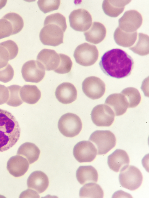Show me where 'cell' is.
<instances>
[{"instance_id": "1", "label": "cell", "mask_w": 149, "mask_h": 198, "mask_svg": "<svg viewBox=\"0 0 149 198\" xmlns=\"http://www.w3.org/2000/svg\"><path fill=\"white\" fill-rule=\"evenodd\" d=\"M133 59L120 49L109 50L104 53L99 63L103 72L107 76L117 79L128 77L134 67Z\"/></svg>"}, {"instance_id": "2", "label": "cell", "mask_w": 149, "mask_h": 198, "mask_svg": "<svg viewBox=\"0 0 149 198\" xmlns=\"http://www.w3.org/2000/svg\"><path fill=\"white\" fill-rule=\"evenodd\" d=\"M20 133L19 124L14 116L0 109V152L13 146L19 140Z\"/></svg>"}, {"instance_id": "3", "label": "cell", "mask_w": 149, "mask_h": 198, "mask_svg": "<svg viewBox=\"0 0 149 198\" xmlns=\"http://www.w3.org/2000/svg\"><path fill=\"white\" fill-rule=\"evenodd\" d=\"M66 29L55 23L44 21L39 34L40 41L44 45L58 46L63 43V34Z\"/></svg>"}, {"instance_id": "4", "label": "cell", "mask_w": 149, "mask_h": 198, "mask_svg": "<svg viewBox=\"0 0 149 198\" xmlns=\"http://www.w3.org/2000/svg\"><path fill=\"white\" fill-rule=\"evenodd\" d=\"M89 141L93 143L98 155L104 154L114 147L116 143L114 134L109 130H96L91 135Z\"/></svg>"}, {"instance_id": "5", "label": "cell", "mask_w": 149, "mask_h": 198, "mask_svg": "<svg viewBox=\"0 0 149 198\" xmlns=\"http://www.w3.org/2000/svg\"><path fill=\"white\" fill-rule=\"evenodd\" d=\"M58 127L59 131L63 135L67 137H73L78 135L81 131L82 123L77 115L68 113L60 118Z\"/></svg>"}, {"instance_id": "6", "label": "cell", "mask_w": 149, "mask_h": 198, "mask_svg": "<svg viewBox=\"0 0 149 198\" xmlns=\"http://www.w3.org/2000/svg\"><path fill=\"white\" fill-rule=\"evenodd\" d=\"M119 180L122 187L130 190H134L141 185L143 176L138 168L128 165L120 171Z\"/></svg>"}, {"instance_id": "7", "label": "cell", "mask_w": 149, "mask_h": 198, "mask_svg": "<svg viewBox=\"0 0 149 198\" xmlns=\"http://www.w3.org/2000/svg\"><path fill=\"white\" fill-rule=\"evenodd\" d=\"M76 62L85 66H91L97 60L99 52L96 46L87 43L78 45L73 54Z\"/></svg>"}, {"instance_id": "8", "label": "cell", "mask_w": 149, "mask_h": 198, "mask_svg": "<svg viewBox=\"0 0 149 198\" xmlns=\"http://www.w3.org/2000/svg\"><path fill=\"white\" fill-rule=\"evenodd\" d=\"M91 120L96 126L109 127L114 121L115 114L111 108L104 104L95 106L91 113Z\"/></svg>"}, {"instance_id": "9", "label": "cell", "mask_w": 149, "mask_h": 198, "mask_svg": "<svg viewBox=\"0 0 149 198\" xmlns=\"http://www.w3.org/2000/svg\"><path fill=\"white\" fill-rule=\"evenodd\" d=\"M82 86L84 94L92 100L101 98L105 91L104 83L100 78L95 76L86 78L82 82Z\"/></svg>"}, {"instance_id": "10", "label": "cell", "mask_w": 149, "mask_h": 198, "mask_svg": "<svg viewBox=\"0 0 149 198\" xmlns=\"http://www.w3.org/2000/svg\"><path fill=\"white\" fill-rule=\"evenodd\" d=\"M70 26L74 30L79 32L87 30L92 24L91 15L83 9L75 10L69 16Z\"/></svg>"}, {"instance_id": "11", "label": "cell", "mask_w": 149, "mask_h": 198, "mask_svg": "<svg viewBox=\"0 0 149 198\" xmlns=\"http://www.w3.org/2000/svg\"><path fill=\"white\" fill-rule=\"evenodd\" d=\"M21 73L25 81L36 83L42 80L45 74V70L42 65L38 61L33 60L24 63Z\"/></svg>"}, {"instance_id": "12", "label": "cell", "mask_w": 149, "mask_h": 198, "mask_svg": "<svg viewBox=\"0 0 149 198\" xmlns=\"http://www.w3.org/2000/svg\"><path fill=\"white\" fill-rule=\"evenodd\" d=\"M73 153L74 158L79 162H90L95 158L97 150L92 142L89 141H83L75 145Z\"/></svg>"}, {"instance_id": "13", "label": "cell", "mask_w": 149, "mask_h": 198, "mask_svg": "<svg viewBox=\"0 0 149 198\" xmlns=\"http://www.w3.org/2000/svg\"><path fill=\"white\" fill-rule=\"evenodd\" d=\"M142 21L141 15L138 12L135 10H128L118 19V27L125 32L132 33L141 26Z\"/></svg>"}, {"instance_id": "14", "label": "cell", "mask_w": 149, "mask_h": 198, "mask_svg": "<svg viewBox=\"0 0 149 198\" xmlns=\"http://www.w3.org/2000/svg\"><path fill=\"white\" fill-rule=\"evenodd\" d=\"M37 61L42 65L45 70L49 71L57 68L60 59L59 54L54 50L43 49L38 54Z\"/></svg>"}, {"instance_id": "15", "label": "cell", "mask_w": 149, "mask_h": 198, "mask_svg": "<svg viewBox=\"0 0 149 198\" xmlns=\"http://www.w3.org/2000/svg\"><path fill=\"white\" fill-rule=\"evenodd\" d=\"M55 95L56 98L63 104L70 103L77 98V92L74 86L68 82H63L56 88Z\"/></svg>"}, {"instance_id": "16", "label": "cell", "mask_w": 149, "mask_h": 198, "mask_svg": "<svg viewBox=\"0 0 149 198\" xmlns=\"http://www.w3.org/2000/svg\"><path fill=\"white\" fill-rule=\"evenodd\" d=\"M29 163L26 158L16 155L11 157L7 163V169L9 173L15 177L23 175L27 171Z\"/></svg>"}, {"instance_id": "17", "label": "cell", "mask_w": 149, "mask_h": 198, "mask_svg": "<svg viewBox=\"0 0 149 198\" xmlns=\"http://www.w3.org/2000/svg\"><path fill=\"white\" fill-rule=\"evenodd\" d=\"M130 159L128 154L124 150L117 149L108 156L107 163L110 168L118 172L129 165Z\"/></svg>"}, {"instance_id": "18", "label": "cell", "mask_w": 149, "mask_h": 198, "mask_svg": "<svg viewBox=\"0 0 149 198\" xmlns=\"http://www.w3.org/2000/svg\"><path fill=\"white\" fill-rule=\"evenodd\" d=\"M104 103L111 108L115 115L117 116L124 114L129 106L125 96L121 93L110 95L106 99Z\"/></svg>"}, {"instance_id": "19", "label": "cell", "mask_w": 149, "mask_h": 198, "mask_svg": "<svg viewBox=\"0 0 149 198\" xmlns=\"http://www.w3.org/2000/svg\"><path fill=\"white\" fill-rule=\"evenodd\" d=\"M27 184L28 188L41 193L48 188L49 181L47 176L44 172L36 171L33 172L29 177Z\"/></svg>"}, {"instance_id": "20", "label": "cell", "mask_w": 149, "mask_h": 198, "mask_svg": "<svg viewBox=\"0 0 149 198\" xmlns=\"http://www.w3.org/2000/svg\"><path fill=\"white\" fill-rule=\"evenodd\" d=\"M90 29L84 34L85 40L87 42L94 44H97L102 42L105 37L106 29L102 23L94 22Z\"/></svg>"}, {"instance_id": "21", "label": "cell", "mask_w": 149, "mask_h": 198, "mask_svg": "<svg viewBox=\"0 0 149 198\" xmlns=\"http://www.w3.org/2000/svg\"><path fill=\"white\" fill-rule=\"evenodd\" d=\"M76 177L79 183L84 185L97 182L98 174L96 169L91 165L80 166L77 170Z\"/></svg>"}, {"instance_id": "22", "label": "cell", "mask_w": 149, "mask_h": 198, "mask_svg": "<svg viewBox=\"0 0 149 198\" xmlns=\"http://www.w3.org/2000/svg\"><path fill=\"white\" fill-rule=\"evenodd\" d=\"M130 0H104L102 7L104 13L107 16L116 17L123 11L125 6Z\"/></svg>"}, {"instance_id": "23", "label": "cell", "mask_w": 149, "mask_h": 198, "mask_svg": "<svg viewBox=\"0 0 149 198\" xmlns=\"http://www.w3.org/2000/svg\"><path fill=\"white\" fill-rule=\"evenodd\" d=\"M40 151L34 144L25 142L21 145L18 148L17 154L24 157L29 164L36 161L39 158Z\"/></svg>"}, {"instance_id": "24", "label": "cell", "mask_w": 149, "mask_h": 198, "mask_svg": "<svg viewBox=\"0 0 149 198\" xmlns=\"http://www.w3.org/2000/svg\"><path fill=\"white\" fill-rule=\"evenodd\" d=\"M19 94L22 100L29 104L37 103L41 96L40 90L35 85H24L20 89Z\"/></svg>"}, {"instance_id": "25", "label": "cell", "mask_w": 149, "mask_h": 198, "mask_svg": "<svg viewBox=\"0 0 149 198\" xmlns=\"http://www.w3.org/2000/svg\"><path fill=\"white\" fill-rule=\"evenodd\" d=\"M137 36L136 31L128 33L122 30L118 26L113 34V38L116 43L124 47L132 46L136 42Z\"/></svg>"}, {"instance_id": "26", "label": "cell", "mask_w": 149, "mask_h": 198, "mask_svg": "<svg viewBox=\"0 0 149 198\" xmlns=\"http://www.w3.org/2000/svg\"><path fill=\"white\" fill-rule=\"evenodd\" d=\"M79 196L81 198H102L103 191L101 186L95 183L85 184L80 189Z\"/></svg>"}, {"instance_id": "27", "label": "cell", "mask_w": 149, "mask_h": 198, "mask_svg": "<svg viewBox=\"0 0 149 198\" xmlns=\"http://www.w3.org/2000/svg\"><path fill=\"white\" fill-rule=\"evenodd\" d=\"M148 36L142 33L138 34V39L136 44L129 49L134 53L141 56L148 55L149 53Z\"/></svg>"}, {"instance_id": "28", "label": "cell", "mask_w": 149, "mask_h": 198, "mask_svg": "<svg viewBox=\"0 0 149 198\" xmlns=\"http://www.w3.org/2000/svg\"><path fill=\"white\" fill-rule=\"evenodd\" d=\"M125 97L128 103V108H134L140 103L141 99L140 93L136 89L129 87L123 89L121 92Z\"/></svg>"}, {"instance_id": "29", "label": "cell", "mask_w": 149, "mask_h": 198, "mask_svg": "<svg viewBox=\"0 0 149 198\" xmlns=\"http://www.w3.org/2000/svg\"><path fill=\"white\" fill-rule=\"evenodd\" d=\"M7 88L9 91V96L6 104L14 107L21 105L23 103L19 94L21 87L14 84L8 87Z\"/></svg>"}, {"instance_id": "30", "label": "cell", "mask_w": 149, "mask_h": 198, "mask_svg": "<svg viewBox=\"0 0 149 198\" xmlns=\"http://www.w3.org/2000/svg\"><path fill=\"white\" fill-rule=\"evenodd\" d=\"M2 18L7 19L11 23L13 29L12 35L18 33L23 28L24 24L23 19L21 16L16 13H9Z\"/></svg>"}, {"instance_id": "31", "label": "cell", "mask_w": 149, "mask_h": 198, "mask_svg": "<svg viewBox=\"0 0 149 198\" xmlns=\"http://www.w3.org/2000/svg\"><path fill=\"white\" fill-rule=\"evenodd\" d=\"M60 62L58 67L54 71L56 73L64 74L69 73L72 66V63L70 58L63 54H59Z\"/></svg>"}, {"instance_id": "32", "label": "cell", "mask_w": 149, "mask_h": 198, "mask_svg": "<svg viewBox=\"0 0 149 198\" xmlns=\"http://www.w3.org/2000/svg\"><path fill=\"white\" fill-rule=\"evenodd\" d=\"M37 4L40 10L44 13L58 10L60 4L59 0H39Z\"/></svg>"}, {"instance_id": "33", "label": "cell", "mask_w": 149, "mask_h": 198, "mask_svg": "<svg viewBox=\"0 0 149 198\" xmlns=\"http://www.w3.org/2000/svg\"><path fill=\"white\" fill-rule=\"evenodd\" d=\"M13 30L12 26L9 21L3 18L0 19V39L12 35Z\"/></svg>"}, {"instance_id": "34", "label": "cell", "mask_w": 149, "mask_h": 198, "mask_svg": "<svg viewBox=\"0 0 149 198\" xmlns=\"http://www.w3.org/2000/svg\"><path fill=\"white\" fill-rule=\"evenodd\" d=\"M14 71L9 64L5 67L0 69V81L7 83L11 81L13 77Z\"/></svg>"}, {"instance_id": "35", "label": "cell", "mask_w": 149, "mask_h": 198, "mask_svg": "<svg viewBox=\"0 0 149 198\" xmlns=\"http://www.w3.org/2000/svg\"><path fill=\"white\" fill-rule=\"evenodd\" d=\"M0 45L5 47L8 51L10 60L14 59L17 55L18 48L16 44L13 41L9 40L0 43Z\"/></svg>"}, {"instance_id": "36", "label": "cell", "mask_w": 149, "mask_h": 198, "mask_svg": "<svg viewBox=\"0 0 149 198\" xmlns=\"http://www.w3.org/2000/svg\"><path fill=\"white\" fill-rule=\"evenodd\" d=\"M10 60L9 53L4 46L0 45V69L6 66Z\"/></svg>"}, {"instance_id": "37", "label": "cell", "mask_w": 149, "mask_h": 198, "mask_svg": "<svg viewBox=\"0 0 149 198\" xmlns=\"http://www.w3.org/2000/svg\"><path fill=\"white\" fill-rule=\"evenodd\" d=\"M9 96V92L8 88L4 85L0 84V105L6 103Z\"/></svg>"}, {"instance_id": "38", "label": "cell", "mask_w": 149, "mask_h": 198, "mask_svg": "<svg viewBox=\"0 0 149 198\" xmlns=\"http://www.w3.org/2000/svg\"><path fill=\"white\" fill-rule=\"evenodd\" d=\"M39 198L40 196L34 190L28 189L23 191L20 194L19 198Z\"/></svg>"}, {"instance_id": "39", "label": "cell", "mask_w": 149, "mask_h": 198, "mask_svg": "<svg viewBox=\"0 0 149 198\" xmlns=\"http://www.w3.org/2000/svg\"><path fill=\"white\" fill-rule=\"evenodd\" d=\"M7 2V1L6 0H0V10L5 6Z\"/></svg>"}]
</instances>
